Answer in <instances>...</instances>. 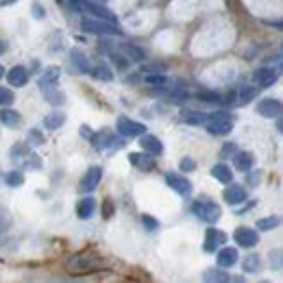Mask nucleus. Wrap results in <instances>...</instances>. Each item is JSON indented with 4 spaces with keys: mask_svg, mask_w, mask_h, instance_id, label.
<instances>
[{
    "mask_svg": "<svg viewBox=\"0 0 283 283\" xmlns=\"http://www.w3.org/2000/svg\"><path fill=\"white\" fill-rule=\"evenodd\" d=\"M192 212H194V216L198 218V220H203V222H218L220 220V216H222V209H220V205L218 203H214L212 198H207V196H200V198H196L192 203Z\"/></svg>",
    "mask_w": 283,
    "mask_h": 283,
    "instance_id": "1",
    "label": "nucleus"
},
{
    "mask_svg": "<svg viewBox=\"0 0 283 283\" xmlns=\"http://www.w3.org/2000/svg\"><path fill=\"white\" fill-rule=\"evenodd\" d=\"M100 264H102V260H100L98 255H94V253H81V255H74L66 264V270L70 274H85V272L98 270Z\"/></svg>",
    "mask_w": 283,
    "mask_h": 283,
    "instance_id": "2",
    "label": "nucleus"
},
{
    "mask_svg": "<svg viewBox=\"0 0 283 283\" xmlns=\"http://www.w3.org/2000/svg\"><path fill=\"white\" fill-rule=\"evenodd\" d=\"M72 9L74 11H81V13H87L90 18H96V20H105V22H116V15H113L109 9H105V7L92 3V0H70Z\"/></svg>",
    "mask_w": 283,
    "mask_h": 283,
    "instance_id": "3",
    "label": "nucleus"
},
{
    "mask_svg": "<svg viewBox=\"0 0 283 283\" xmlns=\"http://www.w3.org/2000/svg\"><path fill=\"white\" fill-rule=\"evenodd\" d=\"M83 29L87 33H96V35H122V31L118 29L116 22H105V20H96V18H85Z\"/></svg>",
    "mask_w": 283,
    "mask_h": 283,
    "instance_id": "4",
    "label": "nucleus"
},
{
    "mask_svg": "<svg viewBox=\"0 0 283 283\" xmlns=\"http://www.w3.org/2000/svg\"><path fill=\"white\" fill-rule=\"evenodd\" d=\"M90 142L94 144L96 150H105V148L118 150V148L124 146V140H118V137L109 131V128H105V131H100V133H94Z\"/></svg>",
    "mask_w": 283,
    "mask_h": 283,
    "instance_id": "5",
    "label": "nucleus"
},
{
    "mask_svg": "<svg viewBox=\"0 0 283 283\" xmlns=\"http://www.w3.org/2000/svg\"><path fill=\"white\" fill-rule=\"evenodd\" d=\"M118 133L122 137H140V135L146 133V126L142 122H133V120L126 118V116H120L118 118Z\"/></svg>",
    "mask_w": 283,
    "mask_h": 283,
    "instance_id": "6",
    "label": "nucleus"
},
{
    "mask_svg": "<svg viewBox=\"0 0 283 283\" xmlns=\"http://www.w3.org/2000/svg\"><path fill=\"white\" fill-rule=\"evenodd\" d=\"M100 179H102V168H100V166H92V168L83 174V179H81L79 190H81V192H92V190L98 188Z\"/></svg>",
    "mask_w": 283,
    "mask_h": 283,
    "instance_id": "7",
    "label": "nucleus"
},
{
    "mask_svg": "<svg viewBox=\"0 0 283 283\" xmlns=\"http://www.w3.org/2000/svg\"><path fill=\"white\" fill-rule=\"evenodd\" d=\"M166 183H168V188H172L176 194H181V196H190L192 194V183L185 179V176L176 174V172H168Z\"/></svg>",
    "mask_w": 283,
    "mask_h": 283,
    "instance_id": "8",
    "label": "nucleus"
},
{
    "mask_svg": "<svg viewBox=\"0 0 283 283\" xmlns=\"http://www.w3.org/2000/svg\"><path fill=\"white\" fill-rule=\"evenodd\" d=\"M226 242V233L224 231H218V229H207V233H205V244H203V248L207 250V253H214V250H218L222 244Z\"/></svg>",
    "mask_w": 283,
    "mask_h": 283,
    "instance_id": "9",
    "label": "nucleus"
},
{
    "mask_svg": "<svg viewBox=\"0 0 283 283\" xmlns=\"http://www.w3.org/2000/svg\"><path fill=\"white\" fill-rule=\"evenodd\" d=\"M257 113L264 118H279L281 116V100L277 98H264L257 102Z\"/></svg>",
    "mask_w": 283,
    "mask_h": 283,
    "instance_id": "10",
    "label": "nucleus"
},
{
    "mask_svg": "<svg viewBox=\"0 0 283 283\" xmlns=\"http://www.w3.org/2000/svg\"><path fill=\"white\" fill-rule=\"evenodd\" d=\"M236 242H238V246L253 248L257 242H260V236H257L255 229H248V226H240V229H236Z\"/></svg>",
    "mask_w": 283,
    "mask_h": 283,
    "instance_id": "11",
    "label": "nucleus"
},
{
    "mask_svg": "<svg viewBox=\"0 0 283 283\" xmlns=\"http://www.w3.org/2000/svg\"><path fill=\"white\" fill-rule=\"evenodd\" d=\"M277 70H272V68H260V70H255V74H253V81L257 83V87H270L277 83Z\"/></svg>",
    "mask_w": 283,
    "mask_h": 283,
    "instance_id": "12",
    "label": "nucleus"
},
{
    "mask_svg": "<svg viewBox=\"0 0 283 283\" xmlns=\"http://www.w3.org/2000/svg\"><path fill=\"white\" fill-rule=\"evenodd\" d=\"M207 131L220 137V135H229L233 131V118H226V120H209L207 122Z\"/></svg>",
    "mask_w": 283,
    "mask_h": 283,
    "instance_id": "13",
    "label": "nucleus"
},
{
    "mask_svg": "<svg viewBox=\"0 0 283 283\" xmlns=\"http://www.w3.org/2000/svg\"><path fill=\"white\" fill-rule=\"evenodd\" d=\"M140 146L148 152V155H161L164 152V144H161L155 135H140Z\"/></svg>",
    "mask_w": 283,
    "mask_h": 283,
    "instance_id": "14",
    "label": "nucleus"
},
{
    "mask_svg": "<svg viewBox=\"0 0 283 283\" xmlns=\"http://www.w3.org/2000/svg\"><path fill=\"white\" fill-rule=\"evenodd\" d=\"M128 161H131L135 168L144 170V172H148V170L155 168V159H152L148 152H131V155H128Z\"/></svg>",
    "mask_w": 283,
    "mask_h": 283,
    "instance_id": "15",
    "label": "nucleus"
},
{
    "mask_svg": "<svg viewBox=\"0 0 283 283\" xmlns=\"http://www.w3.org/2000/svg\"><path fill=\"white\" fill-rule=\"evenodd\" d=\"M7 79H9L11 87H24L29 83V72L24 66H15V68H11L9 72H7Z\"/></svg>",
    "mask_w": 283,
    "mask_h": 283,
    "instance_id": "16",
    "label": "nucleus"
},
{
    "mask_svg": "<svg viewBox=\"0 0 283 283\" xmlns=\"http://www.w3.org/2000/svg\"><path fill=\"white\" fill-rule=\"evenodd\" d=\"M222 198L229 205H240V203H244V200H246V190L240 188V185H229V188L224 190Z\"/></svg>",
    "mask_w": 283,
    "mask_h": 283,
    "instance_id": "17",
    "label": "nucleus"
},
{
    "mask_svg": "<svg viewBox=\"0 0 283 283\" xmlns=\"http://www.w3.org/2000/svg\"><path fill=\"white\" fill-rule=\"evenodd\" d=\"M238 248H222L218 250V266L220 268H231V266L238 264Z\"/></svg>",
    "mask_w": 283,
    "mask_h": 283,
    "instance_id": "18",
    "label": "nucleus"
},
{
    "mask_svg": "<svg viewBox=\"0 0 283 283\" xmlns=\"http://www.w3.org/2000/svg\"><path fill=\"white\" fill-rule=\"evenodd\" d=\"M39 90H42L44 98L50 105H55V107L57 105H63V100H66V94L57 90V85H39Z\"/></svg>",
    "mask_w": 283,
    "mask_h": 283,
    "instance_id": "19",
    "label": "nucleus"
},
{
    "mask_svg": "<svg viewBox=\"0 0 283 283\" xmlns=\"http://www.w3.org/2000/svg\"><path fill=\"white\" fill-rule=\"evenodd\" d=\"M120 55H124L126 59H133V61H144L146 59V50L135 44H120Z\"/></svg>",
    "mask_w": 283,
    "mask_h": 283,
    "instance_id": "20",
    "label": "nucleus"
},
{
    "mask_svg": "<svg viewBox=\"0 0 283 283\" xmlns=\"http://www.w3.org/2000/svg\"><path fill=\"white\" fill-rule=\"evenodd\" d=\"M233 164H236V168L240 170V172H248L255 164V157L250 155V152L242 150V152H236V155H233Z\"/></svg>",
    "mask_w": 283,
    "mask_h": 283,
    "instance_id": "21",
    "label": "nucleus"
},
{
    "mask_svg": "<svg viewBox=\"0 0 283 283\" xmlns=\"http://www.w3.org/2000/svg\"><path fill=\"white\" fill-rule=\"evenodd\" d=\"M70 61H72V66H74V70L79 72H90V59H87V55L85 53H81L79 48H74V50L70 53Z\"/></svg>",
    "mask_w": 283,
    "mask_h": 283,
    "instance_id": "22",
    "label": "nucleus"
},
{
    "mask_svg": "<svg viewBox=\"0 0 283 283\" xmlns=\"http://www.w3.org/2000/svg\"><path fill=\"white\" fill-rule=\"evenodd\" d=\"M94 209H96V200H94L92 196L81 198V200H79V205H76V216H79V218H83V220H87V218H92Z\"/></svg>",
    "mask_w": 283,
    "mask_h": 283,
    "instance_id": "23",
    "label": "nucleus"
},
{
    "mask_svg": "<svg viewBox=\"0 0 283 283\" xmlns=\"http://www.w3.org/2000/svg\"><path fill=\"white\" fill-rule=\"evenodd\" d=\"M0 122H3L5 126H9V128H18L22 124V116L13 109H3L0 111Z\"/></svg>",
    "mask_w": 283,
    "mask_h": 283,
    "instance_id": "24",
    "label": "nucleus"
},
{
    "mask_svg": "<svg viewBox=\"0 0 283 283\" xmlns=\"http://www.w3.org/2000/svg\"><path fill=\"white\" fill-rule=\"evenodd\" d=\"M212 176H214L216 181L224 183V185H229V183L233 181V172L229 170V166H226V164H216V166L212 168Z\"/></svg>",
    "mask_w": 283,
    "mask_h": 283,
    "instance_id": "25",
    "label": "nucleus"
},
{
    "mask_svg": "<svg viewBox=\"0 0 283 283\" xmlns=\"http://www.w3.org/2000/svg\"><path fill=\"white\" fill-rule=\"evenodd\" d=\"M181 120L183 122H188V124H207V116L205 113H200V111H192V109H183L181 111Z\"/></svg>",
    "mask_w": 283,
    "mask_h": 283,
    "instance_id": "26",
    "label": "nucleus"
},
{
    "mask_svg": "<svg viewBox=\"0 0 283 283\" xmlns=\"http://www.w3.org/2000/svg\"><path fill=\"white\" fill-rule=\"evenodd\" d=\"M63 122H66V113H61V111H53L44 118V126L48 131H55V128L63 126Z\"/></svg>",
    "mask_w": 283,
    "mask_h": 283,
    "instance_id": "27",
    "label": "nucleus"
},
{
    "mask_svg": "<svg viewBox=\"0 0 283 283\" xmlns=\"http://www.w3.org/2000/svg\"><path fill=\"white\" fill-rule=\"evenodd\" d=\"M203 281L205 283H229V274L220 268H209L203 274Z\"/></svg>",
    "mask_w": 283,
    "mask_h": 283,
    "instance_id": "28",
    "label": "nucleus"
},
{
    "mask_svg": "<svg viewBox=\"0 0 283 283\" xmlns=\"http://www.w3.org/2000/svg\"><path fill=\"white\" fill-rule=\"evenodd\" d=\"M257 94H260V90H257V87H244V90H242L236 96V102L240 105V107H244V105H248L250 100L257 98Z\"/></svg>",
    "mask_w": 283,
    "mask_h": 283,
    "instance_id": "29",
    "label": "nucleus"
},
{
    "mask_svg": "<svg viewBox=\"0 0 283 283\" xmlns=\"http://www.w3.org/2000/svg\"><path fill=\"white\" fill-rule=\"evenodd\" d=\"M59 74L61 70L59 68H46V72L42 74V79H39V85H57V81H59Z\"/></svg>",
    "mask_w": 283,
    "mask_h": 283,
    "instance_id": "30",
    "label": "nucleus"
},
{
    "mask_svg": "<svg viewBox=\"0 0 283 283\" xmlns=\"http://www.w3.org/2000/svg\"><path fill=\"white\" fill-rule=\"evenodd\" d=\"M90 74H92L96 81H105V83H109V81L113 79L111 70H109L107 66H102V63H98L96 68H92V70H90Z\"/></svg>",
    "mask_w": 283,
    "mask_h": 283,
    "instance_id": "31",
    "label": "nucleus"
},
{
    "mask_svg": "<svg viewBox=\"0 0 283 283\" xmlns=\"http://www.w3.org/2000/svg\"><path fill=\"white\" fill-rule=\"evenodd\" d=\"M242 268L244 272H260L262 270V260L260 255H248L244 262H242Z\"/></svg>",
    "mask_w": 283,
    "mask_h": 283,
    "instance_id": "32",
    "label": "nucleus"
},
{
    "mask_svg": "<svg viewBox=\"0 0 283 283\" xmlns=\"http://www.w3.org/2000/svg\"><path fill=\"white\" fill-rule=\"evenodd\" d=\"M5 183L9 185V188H20V185L24 183V174L20 172V170H11V172L5 174Z\"/></svg>",
    "mask_w": 283,
    "mask_h": 283,
    "instance_id": "33",
    "label": "nucleus"
},
{
    "mask_svg": "<svg viewBox=\"0 0 283 283\" xmlns=\"http://www.w3.org/2000/svg\"><path fill=\"white\" fill-rule=\"evenodd\" d=\"M274 226H279V218L277 216H270V218H262L260 222H257V229L260 231H270Z\"/></svg>",
    "mask_w": 283,
    "mask_h": 283,
    "instance_id": "34",
    "label": "nucleus"
},
{
    "mask_svg": "<svg viewBox=\"0 0 283 283\" xmlns=\"http://www.w3.org/2000/svg\"><path fill=\"white\" fill-rule=\"evenodd\" d=\"M109 59H111L113 63H116V68H118V70H126V68H128V59H126L124 55H120V53H111V55H109Z\"/></svg>",
    "mask_w": 283,
    "mask_h": 283,
    "instance_id": "35",
    "label": "nucleus"
},
{
    "mask_svg": "<svg viewBox=\"0 0 283 283\" xmlns=\"http://www.w3.org/2000/svg\"><path fill=\"white\" fill-rule=\"evenodd\" d=\"M146 83L152 85V87H161V85L168 83V79H166L164 74H148V76H146Z\"/></svg>",
    "mask_w": 283,
    "mask_h": 283,
    "instance_id": "36",
    "label": "nucleus"
},
{
    "mask_svg": "<svg viewBox=\"0 0 283 283\" xmlns=\"http://www.w3.org/2000/svg\"><path fill=\"white\" fill-rule=\"evenodd\" d=\"M198 98L200 100H207V102H222V96L216 94V92H200Z\"/></svg>",
    "mask_w": 283,
    "mask_h": 283,
    "instance_id": "37",
    "label": "nucleus"
},
{
    "mask_svg": "<svg viewBox=\"0 0 283 283\" xmlns=\"http://www.w3.org/2000/svg\"><path fill=\"white\" fill-rule=\"evenodd\" d=\"M13 102V92L9 87H0V105H11Z\"/></svg>",
    "mask_w": 283,
    "mask_h": 283,
    "instance_id": "38",
    "label": "nucleus"
},
{
    "mask_svg": "<svg viewBox=\"0 0 283 283\" xmlns=\"http://www.w3.org/2000/svg\"><path fill=\"white\" fill-rule=\"evenodd\" d=\"M270 266H272L274 270L281 268V248H274L272 253H270Z\"/></svg>",
    "mask_w": 283,
    "mask_h": 283,
    "instance_id": "39",
    "label": "nucleus"
},
{
    "mask_svg": "<svg viewBox=\"0 0 283 283\" xmlns=\"http://www.w3.org/2000/svg\"><path fill=\"white\" fill-rule=\"evenodd\" d=\"M179 168L183 170V172H192V170H196V164H194V159L183 157V159H181V164H179Z\"/></svg>",
    "mask_w": 283,
    "mask_h": 283,
    "instance_id": "40",
    "label": "nucleus"
},
{
    "mask_svg": "<svg viewBox=\"0 0 283 283\" xmlns=\"http://www.w3.org/2000/svg\"><path fill=\"white\" fill-rule=\"evenodd\" d=\"M29 142L31 144H35V146H39V144H44V135L37 131V128H33V131L29 133Z\"/></svg>",
    "mask_w": 283,
    "mask_h": 283,
    "instance_id": "41",
    "label": "nucleus"
},
{
    "mask_svg": "<svg viewBox=\"0 0 283 283\" xmlns=\"http://www.w3.org/2000/svg\"><path fill=\"white\" fill-rule=\"evenodd\" d=\"M11 224V218H9V214L5 212V209H0V233H3L7 226Z\"/></svg>",
    "mask_w": 283,
    "mask_h": 283,
    "instance_id": "42",
    "label": "nucleus"
},
{
    "mask_svg": "<svg viewBox=\"0 0 283 283\" xmlns=\"http://www.w3.org/2000/svg\"><path fill=\"white\" fill-rule=\"evenodd\" d=\"M142 222H144V226H146V229H150V231H155L157 226H159V222H157L152 216H142Z\"/></svg>",
    "mask_w": 283,
    "mask_h": 283,
    "instance_id": "43",
    "label": "nucleus"
},
{
    "mask_svg": "<svg viewBox=\"0 0 283 283\" xmlns=\"http://www.w3.org/2000/svg\"><path fill=\"white\" fill-rule=\"evenodd\" d=\"M111 214H113V200L105 198V203H102V218H111Z\"/></svg>",
    "mask_w": 283,
    "mask_h": 283,
    "instance_id": "44",
    "label": "nucleus"
},
{
    "mask_svg": "<svg viewBox=\"0 0 283 283\" xmlns=\"http://www.w3.org/2000/svg\"><path fill=\"white\" fill-rule=\"evenodd\" d=\"M236 152H238L236 144H224V148H222V155L224 157H231V155H236Z\"/></svg>",
    "mask_w": 283,
    "mask_h": 283,
    "instance_id": "45",
    "label": "nucleus"
},
{
    "mask_svg": "<svg viewBox=\"0 0 283 283\" xmlns=\"http://www.w3.org/2000/svg\"><path fill=\"white\" fill-rule=\"evenodd\" d=\"M44 9H42V5H39V3H33V18H37V20H42L44 18Z\"/></svg>",
    "mask_w": 283,
    "mask_h": 283,
    "instance_id": "46",
    "label": "nucleus"
},
{
    "mask_svg": "<svg viewBox=\"0 0 283 283\" xmlns=\"http://www.w3.org/2000/svg\"><path fill=\"white\" fill-rule=\"evenodd\" d=\"M262 179V172H253V174H248V185H257Z\"/></svg>",
    "mask_w": 283,
    "mask_h": 283,
    "instance_id": "47",
    "label": "nucleus"
},
{
    "mask_svg": "<svg viewBox=\"0 0 283 283\" xmlns=\"http://www.w3.org/2000/svg\"><path fill=\"white\" fill-rule=\"evenodd\" d=\"M81 135H83L85 140H92V135H94V133L90 131V126H85V124H83V126H81Z\"/></svg>",
    "mask_w": 283,
    "mask_h": 283,
    "instance_id": "48",
    "label": "nucleus"
},
{
    "mask_svg": "<svg viewBox=\"0 0 283 283\" xmlns=\"http://www.w3.org/2000/svg\"><path fill=\"white\" fill-rule=\"evenodd\" d=\"M5 53H7V44L0 39V55H5Z\"/></svg>",
    "mask_w": 283,
    "mask_h": 283,
    "instance_id": "49",
    "label": "nucleus"
},
{
    "mask_svg": "<svg viewBox=\"0 0 283 283\" xmlns=\"http://www.w3.org/2000/svg\"><path fill=\"white\" fill-rule=\"evenodd\" d=\"M3 76H5V68H3V66H0V79H3Z\"/></svg>",
    "mask_w": 283,
    "mask_h": 283,
    "instance_id": "50",
    "label": "nucleus"
},
{
    "mask_svg": "<svg viewBox=\"0 0 283 283\" xmlns=\"http://www.w3.org/2000/svg\"><path fill=\"white\" fill-rule=\"evenodd\" d=\"M262 283H270V281H262Z\"/></svg>",
    "mask_w": 283,
    "mask_h": 283,
    "instance_id": "51",
    "label": "nucleus"
}]
</instances>
